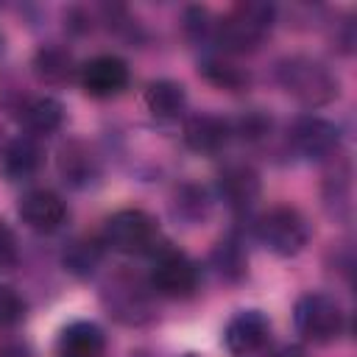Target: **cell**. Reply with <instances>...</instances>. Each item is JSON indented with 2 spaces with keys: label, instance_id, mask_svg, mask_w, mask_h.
Returning <instances> with one entry per match:
<instances>
[{
  "label": "cell",
  "instance_id": "2",
  "mask_svg": "<svg viewBox=\"0 0 357 357\" xmlns=\"http://www.w3.org/2000/svg\"><path fill=\"white\" fill-rule=\"evenodd\" d=\"M273 20L276 8L271 3H237L220 22H215V39L229 53H251L262 45Z\"/></svg>",
  "mask_w": 357,
  "mask_h": 357
},
{
  "label": "cell",
  "instance_id": "4",
  "mask_svg": "<svg viewBox=\"0 0 357 357\" xmlns=\"http://www.w3.org/2000/svg\"><path fill=\"white\" fill-rule=\"evenodd\" d=\"M296 332L310 343H329L343 332L346 315L340 304L326 293H307L293 307Z\"/></svg>",
  "mask_w": 357,
  "mask_h": 357
},
{
  "label": "cell",
  "instance_id": "8",
  "mask_svg": "<svg viewBox=\"0 0 357 357\" xmlns=\"http://www.w3.org/2000/svg\"><path fill=\"white\" fill-rule=\"evenodd\" d=\"M290 142L304 159H326L340 145V128L326 117L304 114L293 123Z\"/></svg>",
  "mask_w": 357,
  "mask_h": 357
},
{
  "label": "cell",
  "instance_id": "5",
  "mask_svg": "<svg viewBox=\"0 0 357 357\" xmlns=\"http://www.w3.org/2000/svg\"><path fill=\"white\" fill-rule=\"evenodd\" d=\"M257 237L279 257H296L310 240L307 218L293 206H273L257 220Z\"/></svg>",
  "mask_w": 357,
  "mask_h": 357
},
{
  "label": "cell",
  "instance_id": "16",
  "mask_svg": "<svg viewBox=\"0 0 357 357\" xmlns=\"http://www.w3.org/2000/svg\"><path fill=\"white\" fill-rule=\"evenodd\" d=\"M17 114H20L22 126L31 131V137H47V134L59 131L64 123V106L50 95L25 98L17 109Z\"/></svg>",
  "mask_w": 357,
  "mask_h": 357
},
{
  "label": "cell",
  "instance_id": "1",
  "mask_svg": "<svg viewBox=\"0 0 357 357\" xmlns=\"http://www.w3.org/2000/svg\"><path fill=\"white\" fill-rule=\"evenodd\" d=\"M279 86L304 106H324L337 98V78L318 59L287 56L276 67Z\"/></svg>",
  "mask_w": 357,
  "mask_h": 357
},
{
  "label": "cell",
  "instance_id": "22",
  "mask_svg": "<svg viewBox=\"0 0 357 357\" xmlns=\"http://www.w3.org/2000/svg\"><path fill=\"white\" fill-rule=\"evenodd\" d=\"M212 268L226 282H240L248 271V254L237 237H223L212 248Z\"/></svg>",
  "mask_w": 357,
  "mask_h": 357
},
{
  "label": "cell",
  "instance_id": "11",
  "mask_svg": "<svg viewBox=\"0 0 357 357\" xmlns=\"http://www.w3.org/2000/svg\"><path fill=\"white\" fill-rule=\"evenodd\" d=\"M20 218L33 231H45L47 234V231H56L64 223L67 206H64L59 192H53L47 187H36V190H28L20 198Z\"/></svg>",
  "mask_w": 357,
  "mask_h": 357
},
{
  "label": "cell",
  "instance_id": "18",
  "mask_svg": "<svg viewBox=\"0 0 357 357\" xmlns=\"http://www.w3.org/2000/svg\"><path fill=\"white\" fill-rule=\"evenodd\" d=\"M103 248H106V243L98 240V237H75L64 245L61 265H64L67 273H73L78 279H86L103 262Z\"/></svg>",
  "mask_w": 357,
  "mask_h": 357
},
{
  "label": "cell",
  "instance_id": "17",
  "mask_svg": "<svg viewBox=\"0 0 357 357\" xmlns=\"http://www.w3.org/2000/svg\"><path fill=\"white\" fill-rule=\"evenodd\" d=\"M59 173L67 184L84 187L98 176V162L84 142H64L59 148Z\"/></svg>",
  "mask_w": 357,
  "mask_h": 357
},
{
  "label": "cell",
  "instance_id": "14",
  "mask_svg": "<svg viewBox=\"0 0 357 357\" xmlns=\"http://www.w3.org/2000/svg\"><path fill=\"white\" fill-rule=\"evenodd\" d=\"M45 162V148L39 145L36 137L31 134H22V137H14L3 153H0V170L8 181H22V178H31Z\"/></svg>",
  "mask_w": 357,
  "mask_h": 357
},
{
  "label": "cell",
  "instance_id": "6",
  "mask_svg": "<svg viewBox=\"0 0 357 357\" xmlns=\"http://www.w3.org/2000/svg\"><path fill=\"white\" fill-rule=\"evenodd\" d=\"M156 240H159L156 220L142 209H120L103 226V243L120 254L151 251Z\"/></svg>",
  "mask_w": 357,
  "mask_h": 357
},
{
  "label": "cell",
  "instance_id": "15",
  "mask_svg": "<svg viewBox=\"0 0 357 357\" xmlns=\"http://www.w3.org/2000/svg\"><path fill=\"white\" fill-rule=\"evenodd\" d=\"M56 357H106V337L98 324L75 321L61 329Z\"/></svg>",
  "mask_w": 357,
  "mask_h": 357
},
{
  "label": "cell",
  "instance_id": "31",
  "mask_svg": "<svg viewBox=\"0 0 357 357\" xmlns=\"http://www.w3.org/2000/svg\"><path fill=\"white\" fill-rule=\"evenodd\" d=\"M0 47H3V36H0Z\"/></svg>",
  "mask_w": 357,
  "mask_h": 357
},
{
  "label": "cell",
  "instance_id": "29",
  "mask_svg": "<svg viewBox=\"0 0 357 357\" xmlns=\"http://www.w3.org/2000/svg\"><path fill=\"white\" fill-rule=\"evenodd\" d=\"M0 357H28V349L25 346H3Z\"/></svg>",
  "mask_w": 357,
  "mask_h": 357
},
{
  "label": "cell",
  "instance_id": "23",
  "mask_svg": "<svg viewBox=\"0 0 357 357\" xmlns=\"http://www.w3.org/2000/svg\"><path fill=\"white\" fill-rule=\"evenodd\" d=\"M201 73H204V78L206 81H212L215 86H220V89H243L245 84H248V75L240 70V67H234V64H229V61H223V59H204L201 61Z\"/></svg>",
  "mask_w": 357,
  "mask_h": 357
},
{
  "label": "cell",
  "instance_id": "7",
  "mask_svg": "<svg viewBox=\"0 0 357 357\" xmlns=\"http://www.w3.org/2000/svg\"><path fill=\"white\" fill-rule=\"evenodd\" d=\"M198 287V265L176 248H162L151 268V290L167 298H187Z\"/></svg>",
  "mask_w": 357,
  "mask_h": 357
},
{
  "label": "cell",
  "instance_id": "10",
  "mask_svg": "<svg viewBox=\"0 0 357 357\" xmlns=\"http://www.w3.org/2000/svg\"><path fill=\"white\" fill-rule=\"evenodd\" d=\"M271 335V321L259 310H243L237 312L223 332V343L231 357H251L257 354Z\"/></svg>",
  "mask_w": 357,
  "mask_h": 357
},
{
  "label": "cell",
  "instance_id": "21",
  "mask_svg": "<svg viewBox=\"0 0 357 357\" xmlns=\"http://www.w3.org/2000/svg\"><path fill=\"white\" fill-rule=\"evenodd\" d=\"M212 212V201H209V192L206 187L201 184H181L173 195V215L178 220H184L187 226H195V223H204Z\"/></svg>",
  "mask_w": 357,
  "mask_h": 357
},
{
  "label": "cell",
  "instance_id": "19",
  "mask_svg": "<svg viewBox=\"0 0 357 357\" xmlns=\"http://www.w3.org/2000/svg\"><path fill=\"white\" fill-rule=\"evenodd\" d=\"M75 59L67 47L61 45H42L36 53H33V73L39 75V81L45 84H67L73 75H75Z\"/></svg>",
  "mask_w": 357,
  "mask_h": 357
},
{
  "label": "cell",
  "instance_id": "3",
  "mask_svg": "<svg viewBox=\"0 0 357 357\" xmlns=\"http://www.w3.org/2000/svg\"><path fill=\"white\" fill-rule=\"evenodd\" d=\"M151 293H153L151 284H145L139 276L120 271L103 284L100 298L114 321H120L126 326H142V324H151L156 315Z\"/></svg>",
  "mask_w": 357,
  "mask_h": 357
},
{
  "label": "cell",
  "instance_id": "30",
  "mask_svg": "<svg viewBox=\"0 0 357 357\" xmlns=\"http://www.w3.org/2000/svg\"><path fill=\"white\" fill-rule=\"evenodd\" d=\"M181 357H198V354H181Z\"/></svg>",
  "mask_w": 357,
  "mask_h": 357
},
{
  "label": "cell",
  "instance_id": "24",
  "mask_svg": "<svg viewBox=\"0 0 357 357\" xmlns=\"http://www.w3.org/2000/svg\"><path fill=\"white\" fill-rule=\"evenodd\" d=\"M25 318V301L17 290L0 284V329H11Z\"/></svg>",
  "mask_w": 357,
  "mask_h": 357
},
{
  "label": "cell",
  "instance_id": "13",
  "mask_svg": "<svg viewBox=\"0 0 357 357\" xmlns=\"http://www.w3.org/2000/svg\"><path fill=\"white\" fill-rule=\"evenodd\" d=\"M231 137V123L212 112H198L184 120V142L195 153H218Z\"/></svg>",
  "mask_w": 357,
  "mask_h": 357
},
{
  "label": "cell",
  "instance_id": "26",
  "mask_svg": "<svg viewBox=\"0 0 357 357\" xmlns=\"http://www.w3.org/2000/svg\"><path fill=\"white\" fill-rule=\"evenodd\" d=\"M184 22H187V33L192 39H206L209 31L215 28V22H209V11L206 8H198V6L195 8H187Z\"/></svg>",
  "mask_w": 357,
  "mask_h": 357
},
{
  "label": "cell",
  "instance_id": "28",
  "mask_svg": "<svg viewBox=\"0 0 357 357\" xmlns=\"http://www.w3.org/2000/svg\"><path fill=\"white\" fill-rule=\"evenodd\" d=\"M271 357H307L298 346H282V349H276Z\"/></svg>",
  "mask_w": 357,
  "mask_h": 357
},
{
  "label": "cell",
  "instance_id": "12",
  "mask_svg": "<svg viewBox=\"0 0 357 357\" xmlns=\"http://www.w3.org/2000/svg\"><path fill=\"white\" fill-rule=\"evenodd\" d=\"M259 173L245 162H229L218 173V192L231 209H248L259 198Z\"/></svg>",
  "mask_w": 357,
  "mask_h": 357
},
{
  "label": "cell",
  "instance_id": "27",
  "mask_svg": "<svg viewBox=\"0 0 357 357\" xmlns=\"http://www.w3.org/2000/svg\"><path fill=\"white\" fill-rule=\"evenodd\" d=\"M20 259V248H17V237L14 231L0 220V271L14 268Z\"/></svg>",
  "mask_w": 357,
  "mask_h": 357
},
{
  "label": "cell",
  "instance_id": "25",
  "mask_svg": "<svg viewBox=\"0 0 357 357\" xmlns=\"http://www.w3.org/2000/svg\"><path fill=\"white\" fill-rule=\"evenodd\" d=\"M268 131H271V117H265L262 112H248L237 123V134L243 139H262Z\"/></svg>",
  "mask_w": 357,
  "mask_h": 357
},
{
  "label": "cell",
  "instance_id": "20",
  "mask_svg": "<svg viewBox=\"0 0 357 357\" xmlns=\"http://www.w3.org/2000/svg\"><path fill=\"white\" fill-rule=\"evenodd\" d=\"M145 106L156 120H176L187 106V92L181 84L159 78L151 81L145 89Z\"/></svg>",
  "mask_w": 357,
  "mask_h": 357
},
{
  "label": "cell",
  "instance_id": "9",
  "mask_svg": "<svg viewBox=\"0 0 357 357\" xmlns=\"http://www.w3.org/2000/svg\"><path fill=\"white\" fill-rule=\"evenodd\" d=\"M78 78L86 95L92 98H114L128 86V64L120 56L103 53L78 67Z\"/></svg>",
  "mask_w": 357,
  "mask_h": 357
}]
</instances>
